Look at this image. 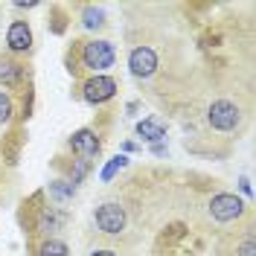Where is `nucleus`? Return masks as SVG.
Listing matches in <instances>:
<instances>
[{
    "label": "nucleus",
    "instance_id": "nucleus-1",
    "mask_svg": "<svg viewBox=\"0 0 256 256\" xmlns=\"http://www.w3.org/2000/svg\"><path fill=\"white\" fill-rule=\"evenodd\" d=\"M114 62H116V50L111 41H88L82 47V64L94 70L96 76H105V70L114 67Z\"/></svg>",
    "mask_w": 256,
    "mask_h": 256
},
{
    "label": "nucleus",
    "instance_id": "nucleus-2",
    "mask_svg": "<svg viewBox=\"0 0 256 256\" xmlns=\"http://www.w3.org/2000/svg\"><path fill=\"white\" fill-rule=\"evenodd\" d=\"M239 120H242L239 108H236L233 102H227V99L212 102L210 111H207V122L216 128V131H233V128L239 126Z\"/></svg>",
    "mask_w": 256,
    "mask_h": 256
},
{
    "label": "nucleus",
    "instance_id": "nucleus-3",
    "mask_svg": "<svg viewBox=\"0 0 256 256\" xmlns=\"http://www.w3.org/2000/svg\"><path fill=\"white\" fill-rule=\"evenodd\" d=\"M96 227H99L102 233H108V236L122 233V230H126V210L120 207V204H114V201L96 207Z\"/></svg>",
    "mask_w": 256,
    "mask_h": 256
},
{
    "label": "nucleus",
    "instance_id": "nucleus-4",
    "mask_svg": "<svg viewBox=\"0 0 256 256\" xmlns=\"http://www.w3.org/2000/svg\"><path fill=\"white\" fill-rule=\"evenodd\" d=\"M244 212V204H242L239 195H230V192H222V195H212L210 201V216L216 222H233Z\"/></svg>",
    "mask_w": 256,
    "mask_h": 256
},
{
    "label": "nucleus",
    "instance_id": "nucleus-5",
    "mask_svg": "<svg viewBox=\"0 0 256 256\" xmlns=\"http://www.w3.org/2000/svg\"><path fill=\"white\" fill-rule=\"evenodd\" d=\"M84 102H90V105H102V102H108V99H114V94H116V82L111 79V76H94V79L84 82Z\"/></svg>",
    "mask_w": 256,
    "mask_h": 256
},
{
    "label": "nucleus",
    "instance_id": "nucleus-6",
    "mask_svg": "<svg viewBox=\"0 0 256 256\" xmlns=\"http://www.w3.org/2000/svg\"><path fill=\"white\" fill-rule=\"evenodd\" d=\"M128 70L137 76V79H148L154 70H158V56L152 47H134L128 56Z\"/></svg>",
    "mask_w": 256,
    "mask_h": 256
},
{
    "label": "nucleus",
    "instance_id": "nucleus-7",
    "mask_svg": "<svg viewBox=\"0 0 256 256\" xmlns=\"http://www.w3.org/2000/svg\"><path fill=\"white\" fill-rule=\"evenodd\" d=\"M99 148H102V143H99V137H96L90 128H82V131H76V134L70 137V152H73V154H79L82 160L96 158V154H99Z\"/></svg>",
    "mask_w": 256,
    "mask_h": 256
},
{
    "label": "nucleus",
    "instance_id": "nucleus-8",
    "mask_svg": "<svg viewBox=\"0 0 256 256\" xmlns=\"http://www.w3.org/2000/svg\"><path fill=\"white\" fill-rule=\"evenodd\" d=\"M6 44H9V50L12 52H24V50L32 47V30L26 20H15L12 26H9V32H6Z\"/></svg>",
    "mask_w": 256,
    "mask_h": 256
},
{
    "label": "nucleus",
    "instance_id": "nucleus-9",
    "mask_svg": "<svg viewBox=\"0 0 256 256\" xmlns=\"http://www.w3.org/2000/svg\"><path fill=\"white\" fill-rule=\"evenodd\" d=\"M137 134L148 140V143H160V140H166V126L154 120V116H148V120H140L137 122Z\"/></svg>",
    "mask_w": 256,
    "mask_h": 256
},
{
    "label": "nucleus",
    "instance_id": "nucleus-10",
    "mask_svg": "<svg viewBox=\"0 0 256 256\" xmlns=\"http://www.w3.org/2000/svg\"><path fill=\"white\" fill-rule=\"evenodd\" d=\"M24 79V67L18 62H0V84L3 88H15Z\"/></svg>",
    "mask_w": 256,
    "mask_h": 256
},
{
    "label": "nucleus",
    "instance_id": "nucleus-11",
    "mask_svg": "<svg viewBox=\"0 0 256 256\" xmlns=\"http://www.w3.org/2000/svg\"><path fill=\"white\" fill-rule=\"evenodd\" d=\"M73 195H76V186H73L70 180H52V184H50V198H52L56 204L70 201Z\"/></svg>",
    "mask_w": 256,
    "mask_h": 256
},
{
    "label": "nucleus",
    "instance_id": "nucleus-12",
    "mask_svg": "<svg viewBox=\"0 0 256 256\" xmlns=\"http://www.w3.org/2000/svg\"><path fill=\"white\" fill-rule=\"evenodd\" d=\"M82 26H84V30H99V26H105V12H102L99 6H84V9H82Z\"/></svg>",
    "mask_w": 256,
    "mask_h": 256
},
{
    "label": "nucleus",
    "instance_id": "nucleus-13",
    "mask_svg": "<svg viewBox=\"0 0 256 256\" xmlns=\"http://www.w3.org/2000/svg\"><path fill=\"white\" fill-rule=\"evenodd\" d=\"M126 166H128V158H126V154H116V158L108 160V166H105V169L99 172V178H102V180L108 184V180H114V175H116L120 169H126Z\"/></svg>",
    "mask_w": 256,
    "mask_h": 256
},
{
    "label": "nucleus",
    "instance_id": "nucleus-14",
    "mask_svg": "<svg viewBox=\"0 0 256 256\" xmlns=\"http://www.w3.org/2000/svg\"><path fill=\"white\" fill-rule=\"evenodd\" d=\"M62 222H64V216L50 207V212L41 216V230H44V233H52V230H58V224H62Z\"/></svg>",
    "mask_w": 256,
    "mask_h": 256
},
{
    "label": "nucleus",
    "instance_id": "nucleus-15",
    "mask_svg": "<svg viewBox=\"0 0 256 256\" xmlns=\"http://www.w3.org/2000/svg\"><path fill=\"white\" fill-rule=\"evenodd\" d=\"M41 256H67V244L58 239H47L41 244Z\"/></svg>",
    "mask_w": 256,
    "mask_h": 256
},
{
    "label": "nucleus",
    "instance_id": "nucleus-16",
    "mask_svg": "<svg viewBox=\"0 0 256 256\" xmlns=\"http://www.w3.org/2000/svg\"><path fill=\"white\" fill-rule=\"evenodd\" d=\"M12 120V99L0 90V122H9Z\"/></svg>",
    "mask_w": 256,
    "mask_h": 256
},
{
    "label": "nucleus",
    "instance_id": "nucleus-17",
    "mask_svg": "<svg viewBox=\"0 0 256 256\" xmlns=\"http://www.w3.org/2000/svg\"><path fill=\"white\" fill-rule=\"evenodd\" d=\"M88 169H90V166H88V160H76V169H73V175H70V184H73V186L82 184L84 175H88Z\"/></svg>",
    "mask_w": 256,
    "mask_h": 256
},
{
    "label": "nucleus",
    "instance_id": "nucleus-18",
    "mask_svg": "<svg viewBox=\"0 0 256 256\" xmlns=\"http://www.w3.org/2000/svg\"><path fill=\"white\" fill-rule=\"evenodd\" d=\"M256 254V248H254V239L248 236V239L242 242V248H239V256H254Z\"/></svg>",
    "mask_w": 256,
    "mask_h": 256
},
{
    "label": "nucleus",
    "instance_id": "nucleus-19",
    "mask_svg": "<svg viewBox=\"0 0 256 256\" xmlns=\"http://www.w3.org/2000/svg\"><path fill=\"white\" fill-rule=\"evenodd\" d=\"M239 184H242V192H244V195H250V192H254V186H250V180H248V178H242Z\"/></svg>",
    "mask_w": 256,
    "mask_h": 256
},
{
    "label": "nucleus",
    "instance_id": "nucleus-20",
    "mask_svg": "<svg viewBox=\"0 0 256 256\" xmlns=\"http://www.w3.org/2000/svg\"><path fill=\"white\" fill-rule=\"evenodd\" d=\"M38 3H15V9H35Z\"/></svg>",
    "mask_w": 256,
    "mask_h": 256
},
{
    "label": "nucleus",
    "instance_id": "nucleus-21",
    "mask_svg": "<svg viewBox=\"0 0 256 256\" xmlns=\"http://www.w3.org/2000/svg\"><path fill=\"white\" fill-rule=\"evenodd\" d=\"M90 256H116V254H114V250H94Z\"/></svg>",
    "mask_w": 256,
    "mask_h": 256
}]
</instances>
